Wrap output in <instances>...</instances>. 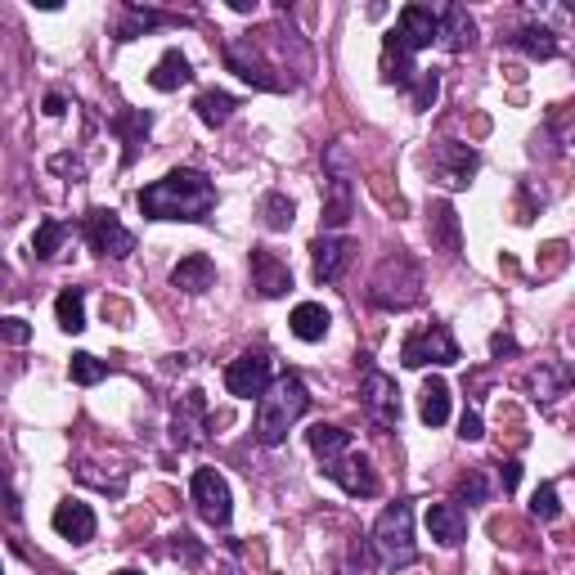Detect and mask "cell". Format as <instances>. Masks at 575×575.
<instances>
[{
	"label": "cell",
	"mask_w": 575,
	"mask_h": 575,
	"mask_svg": "<svg viewBox=\"0 0 575 575\" xmlns=\"http://www.w3.org/2000/svg\"><path fill=\"white\" fill-rule=\"evenodd\" d=\"M463 351L454 342V333L445 324H428V328H414L400 347V364L404 369H428V364H459Z\"/></svg>",
	"instance_id": "obj_7"
},
{
	"label": "cell",
	"mask_w": 575,
	"mask_h": 575,
	"mask_svg": "<svg viewBox=\"0 0 575 575\" xmlns=\"http://www.w3.org/2000/svg\"><path fill=\"white\" fill-rule=\"evenodd\" d=\"M509 45H517L526 59H553L557 54V32L544 28V23H526V28H517L509 37Z\"/></svg>",
	"instance_id": "obj_30"
},
{
	"label": "cell",
	"mask_w": 575,
	"mask_h": 575,
	"mask_svg": "<svg viewBox=\"0 0 575 575\" xmlns=\"http://www.w3.org/2000/svg\"><path fill=\"white\" fill-rule=\"evenodd\" d=\"M500 481H504V495H513L517 481H522V463H517V459H509V463H504V472H500Z\"/></svg>",
	"instance_id": "obj_42"
},
{
	"label": "cell",
	"mask_w": 575,
	"mask_h": 575,
	"mask_svg": "<svg viewBox=\"0 0 575 575\" xmlns=\"http://www.w3.org/2000/svg\"><path fill=\"white\" fill-rule=\"evenodd\" d=\"M490 500V481H485V468H468V476L459 481L454 490V504H468V509H481Z\"/></svg>",
	"instance_id": "obj_36"
},
{
	"label": "cell",
	"mask_w": 575,
	"mask_h": 575,
	"mask_svg": "<svg viewBox=\"0 0 575 575\" xmlns=\"http://www.w3.org/2000/svg\"><path fill=\"white\" fill-rule=\"evenodd\" d=\"M356 216V185H351V140H333L324 153V234H338Z\"/></svg>",
	"instance_id": "obj_4"
},
{
	"label": "cell",
	"mask_w": 575,
	"mask_h": 575,
	"mask_svg": "<svg viewBox=\"0 0 575 575\" xmlns=\"http://www.w3.org/2000/svg\"><path fill=\"white\" fill-rule=\"evenodd\" d=\"M437 45H445L450 54H463V50L476 45V23H472V14L463 6H445L441 10V41Z\"/></svg>",
	"instance_id": "obj_26"
},
{
	"label": "cell",
	"mask_w": 575,
	"mask_h": 575,
	"mask_svg": "<svg viewBox=\"0 0 575 575\" xmlns=\"http://www.w3.org/2000/svg\"><path fill=\"white\" fill-rule=\"evenodd\" d=\"M212 284H216V261L203 257V253L181 257L176 270H172V288H181V292H189V297H203Z\"/></svg>",
	"instance_id": "obj_22"
},
{
	"label": "cell",
	"mask_w": 575,
	"mask_h": 575,
	"mask_svg": "<svg viewBox=\"0 0 575 575\" xmlns=\"http://www.w3.org/2000/svg\"><path fill=\"white\" fill-rule=\"evenodd\" d=\"M0 333H6L10 347H28V342H32V328H28V319H19V315L0 319Z\"/></svg>",
	"instance_id": "obj_40"
},
{
	"label": "cell",
	"mask_w": 575,
	"mask_h": 575,
	"mask_svg": "<svg viewBox=\"0 0 575 575\" xmlns=\"http://www.w3.org/2000/svg\"><path fill=\"white\" fill-rule=\"evenodd\" d=\"M428 531H432V540L441 548H459L468 540V517H463L459 504H432L428 509Z\"/></svg>",
	"instance_id": "obj_23"
},
{
	"label": "cell",
	"mask_w": 575,
	"mask_h": 575,
	"mask_svg": "<svg viewBox=\"0 0 575 575\" xmlns=\"http://www.w3.org/2000/svg\"><path fill=\"white\" fill-rule=\"evenodd\" d=\"M148 126H153V113H144V109H126V113H117V117H113V131H117V135H122V144H126V153H122L126 167L140 157V144L148 140Z\"/></svg>",
	"instance_id": "obj_28"
},
{
	"label": "cell",
	"mask_w": 575,
	"mask_h": 575,
	"mask_svg": "<svg viewBox=\"0 0 575 575\" xmlns=\"http://www.w3.org/2000/svg\"><path fill=\"white\" fill-rule=\"evenodd\" d=\"M369 544H373V553H378V562H382L387 571H396V566H414V562H419V544H414V504H409V500L387 504V509L378 513V522H373Z\"/></svg>",
	"instance_id": "obj_5"
},
{
	"label": "cell",
	"mask_w": 575,
	"mask_h": 575,
	"mask_svg": "<svg viewBox=\"0 0 575 575\" xmlns=\"http://www.w3.org/2000/svg\"><path fill=\"white\" fill-rule=\"evenodd\" d=\"M571 387H575V364H566V360H544V364L531 369V378H526V391H531L535 404H553V400L566 396Z\"/></svg>",
	"instance_id": "obj_19"
},
{
	"label": "cell",
	"mask_w": 575,
	"mask_h": 575,
	"mask_svg": "<svg viewBox=\"0 0 575 575\" xmlns=\"http://www.w3.org/2000/svg\"><path fill=\"white\" fill-rule=\"evenodd\" d=\"M113 575H144V571H135V566H122V571H113Z\"/></svg>",
	"instance_id": "obj_46"
},
{
	"label": "cell",
	"mask_w": 575,
	"mask_h": 575,
	"mask_svg": "<svg viewBox=\"0 0 575 575\" xmlns=\"http://www.w3.org/2000/svg\"><path fill=\"white\" fill-rule=\"evenodd\" d=\"M248 270H253V292H257V297H266V301L288 297V288H292V270H288V261H284L279 253H270V248H253V253H248Z\"/></svg>",
	"instance_id": "obj_17"
},
{
	"label": "cell",
	"mask_w": 575,
	"mask_h": 575,
	"mask_svg": "<svg viewBox=\"0 0 575 575\" xmlns=\"http://www.w3.org/2000/svg\"><path fill=\"white\" fill-rule=\"evenodd\" d=\"M288 328H292V338H301V342H324L328 328H333V315H328L324 301H301V306H292Z\"/></svg>",
	"instance_id": "obj_27"
},
{
	"label": "cell",
	"mask_w": 575,
	"mask_h": 575,
	"mask_svg": "<svg viewBox=\"0 0 575 575\" xmlns=\"http://www.w3.org/2000/svg\"><path fill=\"white\" fill-rule=\"evenodd\" d=\"M441 95V76L437 72H419V81L409 86V104H414V113H428Z\"/></svg>",
	"instance_id": "obj_37"
},
{
	"label": "cell",
	"mask_w": 575,
	"mask_h": 575,
	"mask_svg": "<svg viewBox=\"0 0 575 575\" xmlns=\"http://www.w3.org/2000/svg\"><path fill=\"white\" fill-rule=\"evenodd\" d=\"M176 23H189V19H181V14H162V10H153V6H122V19H117V41H135V37H144V32H153V28H176Z\"/></svg>",
	"instance_id": "obj_21"
},
{
	"label": "cell",
	"mask_w": 575,
	"mask_h": 575,
	"mask_svg": "<svg viewBox=\"0 0 575 575\" xmlns=\"http://www.w3.org/2000/svg\"><path fill=\"white\" fill-rule=\"evenodd\" d=\"M490 351H495V356H517V338L495 333V338H490Z\"/></svg>",
	"instance_id": "obj_43"
},
{
	"label": "cell",
	"mask_w": 575,
	"mask_h": 575,
	"mask_svg": "<svg viewBox=\"0 0 575 575\" xmlns=\"http://www.w3.org/2000/svg\"><path fill=\"white\" fill-rule=\"evenodd\" d=\"M351 257H356V243H351V238H342V234H319V238L310 243L315 284H338V279L347 275Z\"/></svg>",
	"instance_id": "obj_15"
},
{
	"label": "cell",
	"mask_w": 575,
	"mask_h": 575,
	"mask_svg": "<svg viewBox=\"0 0 575 575\" xmlns=\"http://www.w3.org/2000/svg\"><path fill=\"white\" fill-rule=\"evenodd\" d=\"M207 428H212V409H207L203 387H185L176 396V404H172V441H176V450L207 445Z\"/></svg>",
	"instance_id": "obj_9"
},
{
	"label": "cell",
	"mask_w": 575,
	"mask_h": 575,
	"mask_svg": "<svg viewBox=\"0 0 575 575\" xmlns=\"http://www.w3.org/2000/svg\"><path fill=\"white\" fill-rule=\"evenodd\" d=\"M324 476H328V481H338L351 500H373L378 490H382V481H378L373 463H369L364 454H356V450H351V454H342L338 463H328V468H324Z\"/></svg>",
	"instance_id": "obj_16"
},
{
	"label": "cell",
	"mask_w": 575,
	"mask_h": 575,
	"mask_svg": "<svg viewBox=\"0 0 575 575\" xmlns=\"http://www.w3.org/2000/svg\"><path fill=\"white\" fill-rule=\"evenodd\" d=\"M63 238H68V225H63V220H54V216H45V220L37 225V238H32V253H37V261H50V257L63 248Z\"/></svg>",
	"instance_id": "obj_34"
},
{
	"label": "cell",
	"mask_w": 575,
	"mask_h": 575,
	"mask_svg": "<svg viewBox=\"0 0 575 575\" xmlns=\"http://www.w3.org/2000/svg\"><path fill=\"white\" fill-rule=\"evenodd\" d=\"M45 113H50V117H63V113H68V100H63V95H45Z\"/></svg>",
	"instance_id": "obj_44"
},
{
	"label": "cell",
	"mask_w": 575,
	"mask_h": 575,
	"mask_svg": "<svg viewBox=\"0 0 575 575\" xmlns=\"http://www.w3.org/2000/svg\"><path fill=\"white\" fill-rule=\"evenodd\" d=\"M369 301L378 310H409L423 301V270L409 253H391L378 261L373 279H369Z\"/></svg>",
	"instance_id": "obj_3"
},
{
	"label": "cell",
	"mask_w": 575,
	"mask_h": 575,
	"mask_svg": "<svg viewBox=\"0 0 575 575\" xmlns=\"http://www.w3.org/2000/svg\"><path fill=\"white\" fill-rule=\"evenodd\" d=\"M86 238H91V248L100 257H113V261H122V257L135 253V234L117 220L113 207H91L86 212Z\"/></svg>",
	"instance_id": "obj_12"
},
{
	"label": "cell",
	"mask_w": 575,
	"mask_h": 575,
	"mask_svg": "<svg viewBox=\"0 0 575 575\" xmlns=\"http://www.w3.org/2000/svg\"><path fill=\"white\" fill-rule=\"evenodd\" d=\"M76 476L91 481V485H100V490H109V495H122V490H126V476H104V472H95V463H81Z\"/></svg>",
	"instance_id": "obj_39"
},
{
	"label": "cell",
	"mask_w": 575,
	"mask_h": 575,
	"mask_svg": "<svg viewBox=\"0 0 575 575\" xmlns=\"http://www.w3.org/2000/svg\"><path fill=\"white\" fill-rule=\"evenodd\" d=\"M270 382H275V369H270V356L257 347V351H243L238 360H229V369H225V391L229 396H238V400H261L266 391H270Z\"/></svg>",
	"instance_id": "obj_10"
},
{
	"label": "cell",
	"mask_w": 575,
	"mask_h": 575,
	"mask_svg": "<svg viewBox=\"0 0 575 575\" xmlns=\"http://www.w3.org/2000/svg\"><path fill=\"white\" fill-rule=\"evenodd\" d=\"M189 81H194V63H189L181 50H167V54L153 63V72H148V86L162 91V95H172V91L189 86Z\"/></svg>",
	"instance_id": "obj_24"
},
{
	"label": "cell",
	"mask_w": 575,
	"mask_h": 575,
	"mask_svg": "<svg viewBox=\"0 0 575 575\" xmlns=\"http://www.w3.org/2000/svg\"><path fill=\"white\" fill-rule=\"evenodd\" d=\"M68 378H72L76 387H95V382H104V378H109V364H104V360H95L91 351H76V356L68 360Z\"/></svg>",
	"instance_id": "obj_35"
},
{
	"label": "cell",
	"mask_w": 575,
	"mask_h": 575,
	"mask_svg": "<svg viewBox=\"0 0 575 575\" xmlns=\"http://www.w3.org/2000/svg\"><path fill=\"white\" fill-rule=\"evenodd\" d=\"M54 535H63L68 544H91L95 540V509L91 504H81V500H63L54 504V517H50Z\"/></svg>",
	"instance_id": "obj_18"
},
{
	"label": "cell",
	"mask_w": 575,
	"mask_h": 575,
	"mask_svg": "<svg viewBox=\"0 0 575 575\" xmlns=\"http://www.w3.org/2000/svg\"><path fill=\"white\" fill-rule=\"evenodd\" d=\"M428 167H432V176H437V185H441V189L459 194V189H468V185H472V176L481 172V153H476L472 144L441 140V144L428 153Z\"/></svg>",
	"instance_id": "obj_8"
},
{
	"label": "cell",
	"mask_w": 575,
	"mask_h": 575,
	"mask_svg": "<svg viewBox=\"0 0 575 575\" xmlns=\"http://www.w3.org/2000/svg\"><path fill=\"white\" fill-rule=\"evenodd\" d=\"M225 68L229 72H238L243 81H248V86H257V91H288L292 86V81L284 76V68L266 54V41L261 37H229L225 41Z\"/></svg>",
	"instance_id": "obj_6"
},
{
	"label": "cell",
	"mask_w": 575,
	"mask_h": 575,
	"mask_svg": "<svg viewBox=\"0 0 575 575\" xmlns=\"http://www.w3.org/2000/svg\"><path fill=\"white\" fill-rule=\"evenodd\" d=\"M135 203H140L144 220H189V225H198L216 212V185L198 167H176L162 181L144 185Z\"/></svg>",
	"instance_id": "obj_1"
},
{
	"label": "cell",
	"mask_w": 575,
	"mask_h": 575,
	"mask_svg": "<svg viewBox=\"0 0 575 575\" xmlns=\"http://www.w3.org/2000/svg\"><path fill=\"white\" fill-rule=\"evenodd\" d=\"M419 419L428 428H445L450 423V382L445 378H428L419 391Z\"/></svg>",
	"instance_id": "obj_29"
},
{
	"label": "cell",
	"mask_w": 575,
	"mask_h": 575,
	"mask_svg": "<svg viewBox=\"0 0 575 575\" xmlns=\"http://www.w3.org/2000/svg\"><path fill=\"white\" fill-rule=\"evenodd\" d=\"M459 437H463V441H481V437H485V432H481V414H476V409H468V414H463Z\"/></svg>",
	"instance_id": "obj_41"
},
{
	"label": "cell",
	"mask_w": 575,
	"mask_h": 575,
	"mask_svg": "<svg viewBox=\"0 0 575 575\" xmlns=\"http://www.w3.org/2000/svg\"><path fill=\"white\" fill-rule=\"evenodd\" d=\"M292 220H297L292 198H288L284 189H270V194L261 198V225H266L270 234H284V229H292Z\"/></svg>",
	"instance_id": "obj_33"
},
{
	"label": "cell",
	"mask_w": 575,
	"mask_h": 575,
	"mask_svg": "<svg viewBox=\"0 0 575 575\" xmlns=\"http://www.w3.org/2000/svg\"><path fill=\"white\" fill-rule=\"evenodd\" d=\"M54 319H59L63 333H81V328H86V292H81V288H63L54 297Z\"/></svg>",
	"instance_id": "obj_31"
},
{
	"label": "cell",
	"mask_w": 575,
	"mask_h": 575,
	"mask_svg": "<svg viewBox=\"0 0 575 575\" xmlns=\"http://www.w3.org/2000/svg\"><path fill=\"white\" fill-rule=\"evenodd\" d=\"M562 513V504H557V485H540L535 490V495H531V517H540V522H553Z\"/></svg>",
	"instance_id": "obj_38"
},
{
	"label": "cell",
	"mask_w": 575,
	"mask_h": 575,
	"mask_svg": "<svg viewBox=\"0 0 575 575\" xmlns=\"http://www.w3.org/2000/svg\"><path fill=\"white\" fill-rule=\"evenodd\" d=\"M391 37H396L409 54L437 45V41H441V10H432V6H404V10L396 14Z\"/></svg>",
	"instance_id": "obj_13"
},
{
	"label": "cell",
	"mask_w": 575,
	"mask_h": 575,
	"mask_svg": "<svg viewBox=\"0 0 575 575\" xmlns=\"http://www.w3.org/2000/svg\"><path fill=\"white\" fill-rule=\"evenodd\" d=\"M428 238H432V248H437V253H445V257H459V253H463L459 212H454L445 198L428 203Z\"/></svg>",
	"instance_id": "obj_20"
},
{
	"label": "cell",
	"mask_w": 575,
	"mask_h": 575,
	"mask_svg": "<svg viewBox=\"0 0 575 575\" xmlns=\"http://www.w3.org/2000/svg\"><path fill=\"white\" fill-rule=\"evenodd\" d=\"M194 509L207 526H229L234 517V495H229V481L216 472V468H198L194 472Z\"/></svg>",
	"instance_id": "obj_11"
},
{
	"label": "cell",
	"mask_w": 575,
	"mask_h": 575,
	"mask_svg": "<svg viewBox=\"0 0 575 575\" xmlns=\"http://www.w3.org/2000/svg\"><path fill=\"white\" fill-rule=\"evenodd\" d=\"M310 409V391H306V382L297 378V373H279L275 382H270V391L257 400V441L261 445H284L288 441V432H292V423Z\"/></svg>",
	"instance_id": "obj_2"
},
{
	"label": "cell",
	"mask_w": 575,
	"mask_h": 575,
	"mask_svg": "<svg viewBox=\"0 0 575 575\" xmlns=\"http://www.w3.org/2000/svg\"><path fill=\"white\" fill-rule=\"evenodd\" d=\"M360 400H364L369 419H373L378 428H396V423H400V387H396L391 373H382V369H364Z\"/></svg>",
	"instance_id": "obj_14"
},
{
	"label": "cell",
	"mask_w": 575,
	"mask_h": 575,
	"mask_svg": "<svg viewBox=\"0 0 575 575\" xmlns=\"http://www.w3.org/2000/svg\"><path fill=\"white\" fill-rule=\"evenodd\" d=\"M306 445L315 450L319 468H328V463H338L342 454H351V432L338 428V423H315V428L306 432Z\"/></svg>",
	"instance_id": "obj_25"
},
{
	"label": "cell",
	"mask_w": 575,
	"mask_h": 575,
	"mask_svg": "<svg viewBox=\"0 0 575 575\" xmlns=\"http://www.w3.org/2000/svg\"><path fill=\"white\" fill-rule=\"evenodd\" d=\"M229 10H234V14H253L257 0H229Z\"/></svg>",
	"instance_id": "obj_45"
},
{
	"label": "cell",
	"mask_w": 575,
	"mask_h": 575,
	"mask_svg": "<svg viewBox=\"0 0 575 575\" xmlns=\"http://www.w3.org/2000/svg\"><path fill=\"white\" fill-rule=\"evenodd\" d=\"M234 109H238V100L229 95V91H203L198 100H194V113H198V122L203 126H225L229 117H234Z\"/></svg>",
	"instance_id": "obj_32"
}]
</instances>
